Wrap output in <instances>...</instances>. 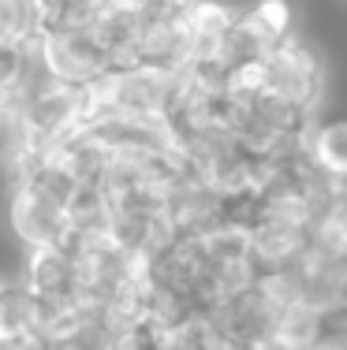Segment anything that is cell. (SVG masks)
<instances>
[{
	"label": "cell",
	"mask_w": 347,
	"mask_h": 350,
	"mask_svg": "<svg viewBox=\"0 0 347 350\" xmlns=\"http://www.w3.org/2000/svg\"><path fill=\"white\" fill-rule=\"evenodd\" d=\"M299 157L321 179L347 187V116H313L303 131Z\"/></svg>",
	"instance_id": "cell-1"
},
{
	"label": "cell",
	"mask_w": 347,
	"mask_h": 350,
	"mask_svg": "<svg viewBox=\"0 0 347 350\" xmlns=\"http://www.w3.org/2000/svg\"><path fill=\"white\" fill-rule=\"evenodd\" d=\"M246 350H303V347L287 343V339H280L277 332H272V336H261V339H254V343H246Z\"/></svg>",
	"instance_id": "cell-2"
}]
</instances>
